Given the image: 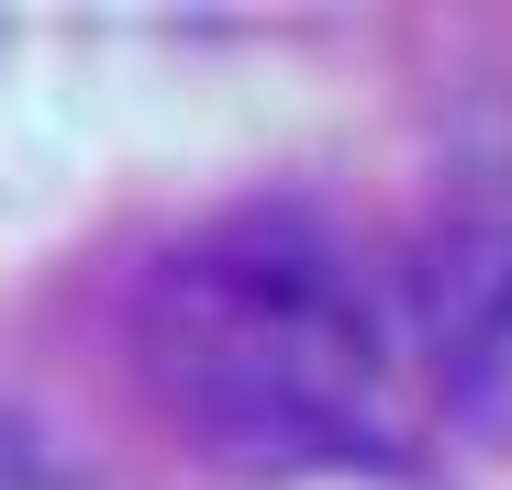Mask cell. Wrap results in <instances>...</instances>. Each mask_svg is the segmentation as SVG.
I'll list each match as a JSON object with an SVG mask.
<instances>
[{
  "label": "cell",
  "mask_w": 512,
  "mask_h": 490,
  "mask_svg": "<svg viewBox=\"0 0 512 490\" xmlns=\"http://www.w3.org/2000/svg\"><path fill=\"white\" fill-rule=\"evenodd\" d=\"M134 368L156 413L234 479L412 468L401 312L323 212L256 201L179 234L134 290Z\"/></svg>",
  "instance_id": "cell-1"
},
{
  "label": "cell",
  "mask_w": 512,
  "mask_h": 490,
  "mask_svg": "<svg viewBox=\"0 0 512 490\" xmlns=\"http://www.w3.org/2000/svg\"><path fill=\"white\" fill-rule=\"evenodd\" d=\"M390 312L435 413L512 457V179H468L412 234Z\"/></svg>",
  "instance_id": "cell-2"
},
{
  "label": "cell",
  "mask_w": 512,
  "mask_h": 490,
  "mask_svg": "<svg viewBox=\"0 0 512 490\" xmlns=\"http://www.w3.org/2000/svg\"><path fill=\"white\" fill-rule=\"evenodd\" d=\"M0 490H134V479L101 468L67 424H45L34 401H0Z\"/></svg>",
  "instance_id": "cell-3"
}]
</instances>
